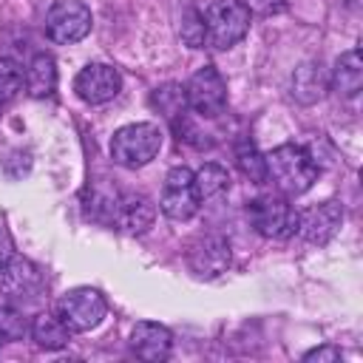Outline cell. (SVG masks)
<instances>
[{
  "instance_id": "8fae6325",
  "label": "cell",
  "mask_w": 363,
  "mask_h": 363,
  "mask_svg": "<svg viewBox=\"0 0 363 363\" xmlns=\"http://www.w3.org/2000/svg\"><path fill=\"white\" fill-rule=\"evenodd\" d=\"M153 218H156V204L145 193H125L116 199L111 221L128 235H142L150 230Z\"/></svg>"
},
{
  "instance_id": "277c9868",
  "label": "cell",
  "mask_w": 363,
  "mask_h": 363,
  "mask_svg": "<svg viewBox=\"0 0 363 363\" xmlns=\"http://www.w3.org/2000/svg\"><path fill=\"white\" fill-rule=\"evenodd\" d=\"M108 303L99 289L94 286H74L57 301V318L71 332H91L102 323Z\"/></svg>"
},
{
  "instance_id": "8992f818",
  "label": "cell",
  "mask_w": 363,
  "mask_h": 363,
  "mask_svg": "<svg viewBox=\"0 0 363 363\" xmlns=\"http://www.w3.org/2000/svg\"><path fill=\"white\" fill-rule=\"evenodd\" d=\"M91 23V9L82 0H57L45 14V34L60 45H71L88 37Z\"/></svg>"
},
{
  "instance_id": "5bb4252c",
  "label": "cell",
  "mask_w": 363,
  "mask_h": 363,
  "mask_svg": "<svg viewBox=\"0 0 363 363\" xmlns=\"http://www.w3.org/2000/svg\"><path fill=\"white\" fill-rule=\"evenodd\" d=\"M130 349L136 357L147 360V363H159L170 354L173 349V335L167 326L153 323V320H142L133 326L130 332Z\"/></svg>"
},
{
  "instance_id": "9c48e42d",
  "label": "cell",
  "mask_w": 363,
  "mask_h": 363,
  "mask_svg": "<svg viewBox=\"0 0 363 363\" xmlns=\"http://www.w3.org/2000/svg\"><path fill=\"white\" fill-rule=\"evenodd\" d=\"M0 289L9 301H37L43 295V272L28 258L11 255L6 267H0Z\"/></svg>"
},
{
  "instance_id": "4316f807",
  "label": "cell",
  "mask_w": 363,
  "mask_h": 363,
  "mask_svg": "<svg viewBox=\"0 0 363 363\" xmlns=\"http://www.w3.org/2000/svg\"><path fill=\"white\" fill-rule=\"evenodd\" d=\"M14 255V247H11V238L0 230V267H6V261Z\"/></svg>"
},
{
  "instance_id": "5b68a950",
  "label": "cell",
  "mask_w": 363,
  "mask_h": 363,
  "mask_svg": "<svg viewBox=\"0 0 363 363\" xmlns=\"http://www.w3.org/2000/svg\"><path fill=\"white\" fill-rule=\"evenodd\" d=\"M250 221L258 235L264 238H289L298 233L301 213L281 196H258L250 201Z\"/></svg>"
},
{
  "instance_id": "4fadbf2b",
  "label": "cell",
  "mask_w": 363,
  "mask_h": 363,
  "mask_svg": "<svg viewBox=\"0 0 363 363\" xmlns=\"http://www.w3.org/2000/svg\"><path fill=\"white\" fill-rule=\"evenodd\" d=\"M190 269L199 278H216L230 267V244L221 235H207L201 241L193 244L190 255H187Z\"/></svg>"
},
{
  "instance_id": "44dd1931",
  "label": "cell",
  "mask_w": 363,
  "mask_h": 363,
  "mask_svg": "<svg viewBox=\"0 0 363 363\" xmlns=\"http://www.w3.org/2000/svg\"><path fill=\"white\" fill-rule=\"evenodd\" d=\"M26 85V71L20 68L17 60L11 57H0V105L11 102Z\"/></svg>"
},
{
  "instance_id": "7c38bea8",
  "label": "cell",
  "mask_w": 363,
  "mask_h": 363,
  "mask_svg": "<svg viewBox=\"0 0 363 363\" xmlns=\"http://www.w3.org/2000/svg\"><path fill=\"white\" fill-rule=\"evenodd\" d=\"M340 224H343V207L337 201H323V204H315L306 213H301L298 233H303V238L309 244H326L335 238Z\"/></svg>"
},
{
  "instance_id": "7a4b0ae2",
  "label": "cell",
  "mask_w": 363,
  "mask_h": 363,
  "mask_svg": "<svg viewBox=\"0 0 363 363\" xmlns=\"http://www.w3.org/2000/svg\"><path fill=\"white\" fill-rule=\"evenodd\" d=\"M162 150V130L153 122H133L113 133L111 139V156L122 167H145L156 153Z\"/></svg>"
},
{
  "instance_id": "ffe728a7",
  "label": "cell",
  "mask_w": 363,
  "mask_h": 363,
  "mask_svg": "<svg viewBox=\"0 0 363 363\" xmlns=\"http://www.w3.org/2000/svg\"><path fill=\"white\" fill-rule=\"evenodd\" d=\"M150 105L173 122V119H179V116L184 113V108H187L184 88H182V85H176V82H167V85H162V88H156V91H153Z\"/></svg>"
},
{
  "instance_id": "ac0fdd59",
  "label": "cell",
  "mask_w": 363,
  "mask_h": 363,
  "mask_svg": "<svg viewBox=\"0 0 363 363\" xmlns=\"http://www.w3.org/2000/svg\"><path fill=\"white\" fill-rule=\"evenodd\" d=\"M28 329H31V337L40 349H62L68 343V335H71V329L57 315H48V312L37 315Z\"/></svg>"
},
{
  "instance_id": "e0dca14e",
  "label": "cell",
  "mask_w": 363,
  "mask_h": 363,
  "mask_svg": "<svg viewBox=\"0 0 363 363\" xmlns=\"http://www.w3.org/2000/svg\"><path fill=\"white\" fill-rule=\"evenodd\" d=\"M57 88V62L51 54H37L26 68V91L34 99L51 96Z\"/></svg>"
},
{
  "instance_id": "2e32d148",
  "label": "cell",
  "mask_w": 363,
  "mask_h": 363,
  "mask_svg": "<svg viewBox=\"0 0 363 363\" xmlns=\"http://www.w3.org/2000/svg\"><path fill=\"white\" fill-rule=\"evenodd\" d=\"M326 74H323V65L315 62V60H306L295 68L292 74V96L301 102V105H312L318 102L323 94H326Z\"/></svg>"
},
{
  "instance_id": "484cf974",
  "label": "cell",
  "mask_w": 363,
  "mask_h": 363,
  "mask_svg": "<svg viewBox=\"0 0 363 363\" xmlns=\"http://www.w3.org/2000/svg\"><path fill=\"white\" fill-rule=\"evenodd\" d=\"M241 3L255 14H272V11H278L284 6V0H241Z\"/></svg>"
},
{
  "instance_id": "d4e9b609",
  "label": "cell",
  "mask_w": 363,
  "mask_h": 363,
  "mask_svg": "<svg viewBox=\"0 0 363 363\" xmlns=\"http://www.w3.org/2000/svg\"><path fill=\"white\" fill-rule=\"evenodd\" d=\"M337 360H340L337 346H318V349L303 354V363H337Z\"/></svg>"
},
{
  "instance_id": "52a82bcc",
  "label": "cell",
  "mask_w": 363,
  "mask_h": 363,
  "mask_svg": "<svg viewBox=\"0 0 363 363\" xmlns=\"http://www.w3.org/2000/svg\"><path fill=\"white\" fill-rule=\"evenodd\" d=\"M184 96H187V108L210 119L227 108V82L213 65H204L184 85Z\"/></svg>"
},
{
  "instance_id": "6da1fadb",
  "label": "cell",
  "mask_w": 363,
  "mask_h": 363,
  "mask_svg": "<svg viewBox=\"0 0 363 363\" xmlns=\"http://www.w3.org/2000/svg\"><path fill=\"white\" fill-rule=\"evenodd\" d=\"M264 159H267V182H272L286 196L306 193L318 179V164L301 145H278Z\"/></svg>"
},
{
  "instance_id": "d6986e66",
  "label": "cell",
  "mask_w": 363,
  "mask_h": 363,
  "mask_svg": "<svg viewBox=\"0 0 363 363\" xmlns=\"http://www.w3.org/2000/svg\"><path fill=\"white\" fill-rule=\"evenodd\" d=\"M193 184H196V193H199V201H207V199H216L221 196L227 187H230V176L221 164H201L196 173H193Z\"/></svg>"
},
{
  "instance_id": "603a6c76",
  "label": "cell",
  "mask_w": 363,
  "mask_h": 363,
  "mask_svg": "<svg viewBox=\"0 0 363 363\" xmlns=\"http://www.w3.org/2000/svg\"><path fill=\"white\" fill-rule=\"evenodd\" d=\"M179 34H182L184 45H190V48H201V45L207 43L204 14H199L196 9H184V14H182V26H179Z\"/></svg>"
},
{
  "instance_id": "7402d4cb",
  "label": "cell",
  "mask_w": 363,
  "mask_h": 363,
  "mask_svg": "<svg viewBox=\"0 0 363 363\" xmlns=\"http://www.w3.org/2000/svg\"><path fill=\"white\" fill-rule=\"evenodd\" d=\"M235 162H238L241 173H244L250 182H255V184H264V182H267V159L255 150V145L241 142L238 150H235Z\"/></svg>"
},
{
  "instance_id": "30bf717a",
  "label": "cell",
  "mask_w": 363,
  "mask_h": 363,
  "mask_svg": "<svg viewBox=\"0 0 363 363\" xmlns=\"http://www.w3.org/2000/svg\"><path fill=\"white\" fill-rule=\"evenodd\" d=\"M74 91L82 102L88 105H102V102H111L119 91H122V77L113 65H105V62H88L77 79H74Z\"/></svg>"
},
{
  "instance_id": "3957f363",
  "label": "cell",
  "mask_w": 363,
  "mask_h": 363,
  "mask_svg": "<svg viewBox=\"0 0 363 363\" xmlns=\"http://www.w3.org/2000/svg\"><path fill=\"white\" fill-rule=\"evenodd\" d=\"M252 11L241 0H216L204 11V31H207V45L227 51L238 40L247 37L250 31Z\"/></svg>"
},
{
  "instance_id": "cb8c5ba5",
  "label": "cell",
  "mask_w": 363,
  "mask_h": 363,
  "mask_svg": "<svg viewBox=\"0 0 363 363\" xmlns=\"http://www.w3.org/2000/svg\"><path fill=\"white\" fill-rule=\"evenodd\" d=\"M26 329L28 323L23 312H17L14 306H0V340H20Z\"/></svg>"
},
{
  "instance_id": "ba28073f",
  "label": "cell",
  "mask_w": 363,
  "mask_h": 363,
  "mask_svg": "<svg viewBox=\"0 0 363 363\" xmlns=\"http://www.w3.org/2000/svg\"><path fill=\"white\" fill-rule=\"evenodd\" d=\"M159 210L170 221H187L199 210V193L193 184V170L187 167H173L164 176L162 196H159Z\"/></svg>"
},
{
  "instance_id": "9a60e30c",
  "label": "cell",
  "mask_w": 363,
  "mask_h": 363,
  "mask_svg": "<svg viewBox=\"0 0 363 363\" xmlns=\"http://www.w3.org/2000/svg\"><path fill=\"white\" fill-rule=\"evenodd\" d=\"M329 85H332V91L337 96H346V99L360 94V88H363V60H360L357 48H349V51H343L337 57Z\"/></svg>"
}]
</instances>
